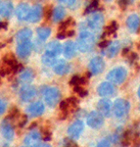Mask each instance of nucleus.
I'll use <instances>...</instances> for the list:
<instances>
[{
    "instance_id": "f257e3e1",
    "label": "nucleus",
    "mask_w": 140,
    "mask_h": 147,
    "mask_svg": "<svg viewBox=\"0 0 140 147\" xmlns=\"http://www.w3.org/2000/svg\"><path fill=\"white\" fill-rule=\"evenodd\" d=\"M96 44V36L93 32L86 28L81 30L80 34L77 37V49L82 52V53H86V52L91 51L94 48Z\"/></svg>"
},
{
    "instance_id": "f03ea898",
    "label": "nucleus",
    "mask_w": 140,
    "mask_h": 147,
    "mask_svg": "<svg viewBox=\"0 0 140 147\" xmlns=\"http://www.w3.org/2000/svg\"><path fill=\"white\" fill-rule=\"evenodd\" d=\"M42 96L44 98V101L49 107L54 108L61 100L62 93L57 87L50 86H43L41 89Z\"/></svg>"
},
{
    "instance_id": "7ed1b4c3",
    "label": "nucleus",
    "mask_w": 140,
    "mask_h": 147,
    "mask_svg": "<svg viewBox=\"0 0 140 147\" xmlns=\"http://www.w3.org/2000/svg\"><path fill=\"white\" fill-rule=\"evenodd\" d=\"M104 26V16L101 13H91L85 22V28L93 32H98Z\"/></svg>"
},
{
    "instance_id": "20e7f679",
    "label": "nucleus",
    "mask_w": 140,
    "mask_h": 147,
    "mask_svg": "<svg viewBox=\"0 0 140 147\" xmlns=\"http://www.w3.org/2000/svg\"><path fill=\"white\" fill-rule=\"evenodd\" d=\"M127 77V69L123 67H116L111 70L107 75V80L114 84H120Z\"/></svg>"
},
{
    "instance_id": "39448f33",
    "label": "nucleus",
    "mask_w": 140,
    "mask_h": 147,
    "mask_svg": "<svg viewBox=\"0 0 140 147\" xmlns=\"http://www.w3.org/2000/svg\"><path fill=\"white\" fill-rule=\"evenodd\" d=\"M129 102L127 101L125 99H117L114 103L113 106V111L115 116L118 119L123 118L129 114Z\"/></svg>"
},
{
    "instance_id": "423d86ee",
    "label": "nucleus",
    "mask_w": 140,
    "mask_h": 147,
    "mask_svg": "<svg viewBox=\"0 0 140 147\" xmlns=\"http://www.w3.org/2000/svg\"><path fill=\"white\" fill-rule=\"evenodd\" d=\"M86 123L91 129H98L104 125V116L101 113L92 111L88 114L86 118Z\"/></svg>"
},
{
    "instance_id": "0eeeda50",
    "label": "nucleus",
    "mask_w": 140,
    "mask_h": 147,
    "mask_svg": "<svg viewBox=\"0 0 140 147\" xmlns=\"http://www.w3.org/2000/svg\"><path fill=\"white\" fill-rule=\"evenodd\" d=\"M83 129H84V124L82 123V121L77 120V121H75V122H73V124L68 127L67 134L69 137H71L73 140H75V139L79 138V136H81Z\"/></svg>"
},
{
    "instance_id": "6e6552de",
    "label": "nucleus",
    "mask_w": 140,
    "mask_h": 147,
    "mask_svg": "<svg viewBox=\"0 0 140 147\" xmlns=\"http://www.w3.org/2000/svg\"><path fill=\"white\" fill-rule=\"evenodd\" d=\"M89 72L91 75H99L101 74L102 72L104 71L105 69V62L104 60L101 58V57L97 56V57H94L93 59H91L89 62Z\"/></svg>"
},
{
    "instance_id": "1a4fd4ad",
    "label": "nucleus",
    "mask_w": 140,
    "mask_h": 147,
    "mask_svg": "<svg viewBox=\"0 0 140 147\" xmlns=\"http://www.w3.org/2000/svg\"><path fill=\"white\" fill-rule=\"evenodd\" d=\"M36 89L34 86H32L30 84H25L20 89V97L24 102H30L34 100L36 96Z\"/></svg>"
},
{
    "instance_id": "9d476101",
    "label": "nucleus",
    "mask_w": 140,
    "mask_h": 147,
    "mask_svg": "<svg viewBox=\"0 0 140 147\" xmlns=\"http://www.w3.org/2000/svg\"><path fill=\"white\" fill-rule=\"evenodd\" d=\"M32 46L30 40H26V41L23 42H18V46H17V55L22 59H26L28 58V56L30 55L32 51Z\"/></svg>"
},
{
    "instance_id": "9b49d317",
    "label": "nucleus",
    "mask_w": 140,
    "mask_h": 147,
    "mask_svg": "<svg viewBox=\"0 0 140 147\" xmlns=\"http://www.w3.org/2000/svg\"><path fill=\"white\" fill-rule=\"evenodd\" d=\"M42 136L41 134L37 131H32L24 139V144L26 146H41Z\"/></svg>"
},
{
    "instance_id": "f8f14e48",
    "label": "nucleus",
    "mask_w": 140,
    "mask_h": 147,
    "mask_svg": "<svg viewBox=\"0 0 140 147\" xmlns=\"http://www.w3.org/2000/svg\"><path fill=\"white\" fill-rule=\"evenodd\" d=\"M42 14H43V7L40 5V4H35L34 6H32L30 8L28 21L32 24L39 22L41 20Z\"/></svg>"
},
{
    "instance_id": "ddd939ff",
    "label": "nucleus",
    "mask_w": 140,
    "mask_h": 147,
    "mask_svg": "<svg viewBox=\"0 0 140 147\" xmlns=\"http://www.w3.org/2000/svg\"><path fill=\"white\" fill-rule=\"evenodd\" d=\"M115 92H116V89H115V86H114V84H112V82H102V84H99L98 87H97V93L103 97L112 96Z\"/></svg>"
},
{
    "instance_id": "4468645a",
    "label": "nucleus",
    "mask_w": 140,
    "mask_h": 147,
    "mask_svg": "<svg viewBox=\"0 0 140 147\" xmlns=\"http://www.w3.org/2000/svg\"><path fill=\"white\" fill-rule=\"evenodd\" d=\"M44 104L40 101H37V102H34V103L30 104V105L28 106L27 108V112L30 117L32 118H36V117H39L41 116L42 114L44 112Z\"/></svg>"
},
{
    "instance_id": "2eb2a0df",
    "label": "nucleus",
    "mask_w": 140,
    "mask_h": 147,
    "mask_svg": "<svg viewBox=\"0 0 140 147\" xmlns=\"http://www.w3.org/2000/svg\"><path fill=\"white\" fill-rule=\"evenodd\" d=\"M30 11V7L28 3H20L16 8V17L19 21H28V14Z\"/></svg>"
},
{
    "instance_id": "dca6fc26",
    "label": "nucleus",
    "mask_w": 140,
    "mask_h": 147,
    "mask_svg": "<svg viewBox=\"0 0 140 147\" xmlns=\"http://www.w3.org/2000/svg\"><path fill=\"white\" fill-rule=\"evenodd\" d=\"M0 130H1V134L3 136L4 138H6L7 140H12L14 138V136H15V131H14V129L12 127V125L10 124L8 120H4L3 123L0 125Z\"/></svg>"
},
{
    "instance_id": "f3484780",
    "label": "nucleus",
    "mask_w": 140,
    "mask_h": 147,
    "mask_svg": "<svg viewBox=\"0 0 140 147\" xmlns=\"http://www.w3.org/2000/svg\"><path fill=\"white\" fill-rule=\"evenodd\" d=\"M34 80V72L32 69L26 68V69H23L20 72L19 82H20L21 84H23L24 85L30 84Z\"/></svg>"
},
{
    "instance_id": "a211bd4d",
    "label": "nucleus",
    "mask_w": 140,
    "mask_h": 147,
    "mask_svg": "<svg viewBox=\"0 0 140 147\" xmlns=\"http://www.w3.org/2000/svg\"><path fill=\"white\" fill-rule=\"evenodd\" d=\"M97 109H98V112L101 113L105 117H109L112 112V102L109 99H101L97 103Z\"/></svg>"
},
{
    "instance_id": "6ab92c4d",
    "label": "nucleus",
    "mask_w": 140,
    "mask_h": 147,
    "mask_svg": "<svg viewBox=\"0 0 140 147\" xmlns=\"http://www.w3.org/2000/svg\"><path fill=\"white\" fill-rule=\"evenodd\" d=\"M62 52V45L59 41H50L45 46V53L52 56H59Z\"/></svg>"
},
{
    "instance_id": "aec40b11",
    "label": "nucleus",
    "mask_w": 140,
    "mask_h": 147,
    "mask_svg": "<svg viewBox=\"0 0 140 147\" xmlns=\"http://www.w3.org/2000/svg\"><path fill=\"white\" fill-rule=\"evenodd\" d=\"M54 72L59 76H64L70 71V65L65 60H57L55 65L53 66Z\"/></svg>"
},
{
    "instance_id": "412c9836",
    "label": "nucleus",
    "mask_w": 140,
    "mask_h": 147,
    "mask_svg": "<svg viewBox=\"0 0 140 147\" xmlns=\"http://www.w3.org/2000/svg\"><path fill=\"white\" fill-rule=\"evenodd\" d=\"M127 26L131 32H136L140 26V18L136 14L130 15L127 20Z\"/></svg>"
},
{
    "instance_id": "4be33fe9",
    "label": "nucleus",
    "mask_w": 140,
    "mask_h": 147,
    "mask_svg": "<svg viewBox=\"0 0 140 147\" xmlns=\"http://www.w3.org/2000/svg\"><path fill=\"white\" fill-rule=\"evenodd\" d=\"M77 44H75L73 41H67L65 45L63 47V53L64 56L68 59H71L75 57V53H77Z\"/></svg>"
},
{
    "instance_id": "5701e85b",
    "label": "nucleus",
    "mask_w": 140,
    "mask_h": 147,
    "mask_svg": "<svg viewBox=\"0 0 140 147\" xmlns=\"http://www.w3.org/2000/svg\"><path fill=\"white\" fill-rule=\"evenodd\" d=\"M106 51H105V54L108 58H114L117 54L118 53L120 49V43L118 41H114L112 43H110L108 46L106 47Z\"/></svg>"
},
{
    "instance_id": "b1692460",
    "label": "nucleus",
    "mask_w": 140,
    "mask_h": 147,
    "mask_svg": "<svg viewBox=\"0 0 140 147\" xmlns=\"http://www.w3.org/2000/svg\"><path fill=\"white\" fill-rule=\"evenodd\" d=\"M66 16V10L63 6H57L52 11V20L55 23H59L64 20Z\"/></svg>"
},
{
    "instance_id": "393cba45",
    "label": "nucleus",
    "mask_w": 140,
    "mask_h": 147,
    "mask_svg": "<svg viewBox=\"0 0 140 147\" xmlns=\"http://www.w3.org/2000/svg\"><path fill=\"white\" fill-rule=\"evenodd\" d=\"M32 35V30H30V28H24L17 32V34H16V40H17L18 42H23V41H26V40H30Z\"/></svg>"
},
{
    "instance_id": "a878e982",
    "label": "nucleus",
    "mask_w": 140,
    "mask_h": 147,
    "mask_svg": "<svg viewBox=\"0 0 140 147\" xmlns=\"http://www.w3.org/2000/svg\"><path fill=\"white\" fill-rule=\"evenodd\" d=\"M36 32H37V35H38L39 39L43 41V40H46L50 36L51 30H50V28H48V27H40L38 28H36Z\"/></svg>"
},
{
    "instance_id": "bb28decb",
    "label": "nucleus",
    "mask_w": 140,
    "mask_h": 147,
    "mask_svg": "<svg viewBox=\"0 0 140 147\" xmlns=\"http://www.w3.org/2000/svg\"><path fill=\"white\" fill-rule=\"evenodd\" d=\"M41 61L43 63V65L48 66V67H53L55 65V63L57 62V58L55 56L49 55V54L44 53V55L42 56Z\"/></svg>"
},
{
    "instance_id": "cd10ccee",
    "label": "nucleus",
    "mask_w": 140,
    "mask_h": 147,
    "mask_svg": "<svg viewBox=\"0 0 140 147\" xmlns=\"http://www.w3.org/2000/svg\"><path fill=\"white\" fill-rule=\"evenodd\" d=\"M87 84V80L84 77H80V76H73L70 82V84L73 86H77V85H82Z\"/></svg>"
},
{
    "instance_id": "c85d7f7f",
    "label": "nucleus",
    "mask_w": 140,
    "mask_h": 147,
    "mask_svg": "<svg viewBox=\"0 0 140 147\" xmlns=\"http://www.w3.org/2000/svg\"><path fill=\"white\" fill-rule=\"evenodd\" d=\"M14 7L13 4L10 1H4V11H3V17L4 18H10L11 15L13 14Z\"/></svg>"
},
{
    "instance_id": "c756f323",
    "label": "nucleus",
    "mask_w": 140,
    "mask_h": 147,
    "mask_svg": "<svg viewBox=\"0 0 140 147\" xmlns=\"http://www.w3.org/2000/svg\"><path fill=\"white\" fill-rule=\"evenodd\" d=\"M19 112H20V111H19L17 108H12L8 114V116H7L6 120H8L9 122H10V121H17L18 118L20 117V113Z\"/></svg>"
},
{
    "instance_id": "7c9ffc66",
    "label": "nucleus",
    "mask_w": 140,
    "mask_h": 147,
    "mask_svg": "<svg viewBox=\"0 0 140 147\" xmlns=\"http://www.w3.org/2000/svg\"><path fill=\"white\" fill-rule=\"evenodd\" d=\"M118 30V23L117 22H112L110 25L108 26V28H106V32L104 35H111L113 34H115Z\"/></svg>"
},
{
    "instance_id": "2f4dec72",
    "label": "nucleus",
    "mask_w": 140,
    "mask_h": 147,
    "mask_svg": "<svg viewBox=\"0 0 140 147\" xmlns=\"http://www.w3.org/2000/svg\"><path fill=\"white\" fill-rule=\"evenodd\" d=\"M73 90L77 92V94H79V96L80 97H86L87 94H88V92L85 88L82 87V85H77V86H73Z\"/></svg>"
},
{
    "instance_id": "473e14b6",
    "label": "nucleus",
    "mask_w": 140,
    "mask_h": 147,
    "mask_svg": "<svg viewBox=\"0 0 140 147\" xmlns=\"http://www.w3.org/2000/svg\"><path fill=\"white\" fill-rule=\"evenodd\" d=\"M41 136H42V138H43V140H45V141L50 140L51 139V130L45 127V129H42V131H41Z\"/></svg>"
},
{
    "instance_id": "72a5a7b5",
    "label": "nucleus",
    "mask_w": 140,
    "mask_h": 147,
    "mask_svg": "<svg viewBox=\"0 0 140 147\" xmlns=\"http://www.w3.org/2000/svg\"><path fill=\"white\" fill-rule=\"evenodd\" d=\"M62 144L63 145H65V146H70V147H75V146H77V144L75 143V141H73V138H66V139H64L63 142H62Z\"/></svg>"
},
{
    "instance_id": "f704fd0d",
    "label": "nucleus",
    "mask_w": 140,
    "mask_h": 147,
    "mask_svg": "<svg viewBox=\"0 0 140 147\" xmlns=\"http://www.w3.org/2000/svg\"><path fill=\"white\" fill-rule=\"evenodd\" d=\"M18 125L20 127H25V125L28 123V117L27 116H20V117L18 118Z\"/></svg>"
},
{
    "instance_id": "c9c22d12",
    "label": "nucleus",
    "mask_w": 140,
    "mask_h": 147,
    "mask_svg": "<svg viewBox=\"0 0 140 147\" xmlns=\"http://www.w3.org/2000/svg\"><path fill=\"white\" fill-rule=\"evenodd\" d=\"M112 142H113L112 137H110V138H105V139H103V140H101L100 142H99L98 146H110Z\"/></svg>"
},
{
    "instance_id": "e433bc0d",
    "label": "nucleus",
    "mask_w": 140,
    "mask_h": 147,
    "mask_svg": "<svg viewBox=\"0 0 140 147\" xmlns=\"http://www.w3.org/2000/svg\"><path fill=\"white\" fill-rule=\"evenodd\" d=\"M60 3H64L66 4V5H68L69 7H71V8H73V6L77 4V0H58Z\"/></svg>"
},
{
    "instance_id": "4c0bfd02",
    "label": "nucleus",
    "mask_w": 140,
    "mask_h": 147,
    "mask_svg": "<svg viewBox=\"0 0 140 147\" xmlns=\"http://www.w3.org/2000/svg\"><path fill=\"white\" fill-rule=\"evenodd\" d=\"M6 107H7V103L4 100L0 99V115H2L6 110Z\"/></svg>"
},
{
    "instance_id": "58836bf2",
    "label": "nucleus",
    "mask_w": 140,
    "mask_h": 147,
    "mask_svg": "<svg viewBox=\"0 0 140 147\" xmlns=\"http://www.w3.org/2000/svg\"><path fill=\"white\" fill-rule=\"evenodd\" d=\"M109 44H110V41H109V40H103V41H101L100 43H99V47L105 49Z\"/></svg>"
},
{
    "instance_id": "ea45409f",
    "label": "nucleus",
    "mask_w": 140,
    "mask_h": 147,
    "mask_svg": "<svg viewBox=\"0 0 140 147\" xmlns=\"http://www.w3.org/2000/svg\"><path fill=\"white\" fill-rule=\"evenodd\" d=\"M4 11V1H0V16L3 15Z\"/></svg>"
},
{
    "instance_id": "a19ab883",
    "label": "nucleus",
    "mask_w": 140,
    "mask_h": 147,
    "mask_svg": "<svg viewBox=\"0 0 140 147\" xmlns=\"http://www.w3.org/2000/svg\"><path fill=\"white\" fill-rule=\"evenodd\" d=\"M5 28H7V23L6 22H1V21H0V30H5Z\"/></svg>"
},
{
    "instance_id": "79ce46f5",
    "label": "nucleus",
    "mask_w": 140,
    "mask_h": 147,
    "mask_svg": "<svg viewBox=\"0 0 140 147\" xmlns=\"http://www.w3.org/2000/svg\"><path fill=\"white\" fill-rule=\"evenodd\" d=\"M137 94H138V97H139V99H140V87H139V89H138V92H137Z\"/></svg>"
},
{
    "instance_id": "37998d69",
    "label": "nucleus",
    "mask_w": 140,
    "mask_h": 147,
    "mask_svg": "<svg viewBox=\"0 0 140 147\" xmlns=\"http://www.w3.org/2000/svg\"><path fill=\"white\" fill-rule=\"evenodd\" d=\"M0 84H1V75H0Z\"/></svg>"
},
{
    "instance_id": "c03bdc74",
    "label": "nucleus",
    "mask_w": 140,
    "mask_h": 147,
    "mask_svg": "<svg viewBox=\"0 0 140 147\" xmlns=\"http://www.w3.org/2000/svg\"><path fill=\"white\" fill-rule=\"evenodd\" d=\"M108 1H112V0H108Z\"/></svg>"
},
{
    "instance_id": "a18cd8bd",
    "label": "nucleus",
    "mask_w": 140,
    "mask_h": 147,
    "mask_svg": "<svg viewBox=\"0 0 140 147\" xmlns=\"http://www.w3.org/2000/svg\"><path fill=\"white\" fill-rule=\"evenodd\" d=\"M139 109H140V106H139Z\"/></svg>"
}]
</instances>
